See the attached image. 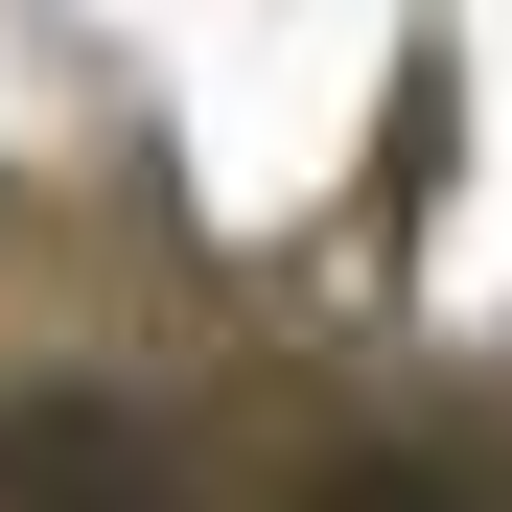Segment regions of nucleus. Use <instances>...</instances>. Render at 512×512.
Wrapping results in <instances>:
<instances>
[{
	"label": "nucleus",
	"mask_w": 512,
	"mask_h": 512,
	"mask_svg": "<svg viewBox=\"0 0 512 512\" xmlns=\"http://www.w3.org/2000/svg\"><path fill=\"white\" fill-rule=\"evenodd\" d=\"M303 512H512V443H443V419H396V443H326Z\"/></svg>",
	"instance_id": "f03ea898"
},
{
	"label": "nucleus",
	"mask_w": 512,
	"mask_h": 512,
	"mask_svg": "<svg viewBox=\"0 0 512 512\" xmlns=\"http://www.w3.org/2000/svg\"><path fill=\"white\" fill-rule=\"evenodd\" d=\"M0 512H187V443L140 396L47 373V396H0Z\"/></svg>",
	"instance_id": "f257e3e1"
}]
</instances>
